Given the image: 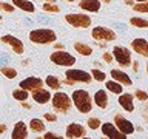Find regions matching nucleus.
I'll return each instance as SVG.
<instances>
[{
    "mask_svg": "<svg viewBox=\"0 0 148 139\" xmlns=\"http://www.w3.org/2000/svg\"><path fill=\"white\" fill-rule=\"evenodd\" d=\"M29 40L32 43L48 45V43H54L57 40V34L49 28H37V30H32L29 32Z\"/></svg>",
    "mask_w": 148,
    "mask_h": 139,
    "instance_id": "obj_1",
    "label": "nucleus"
},
{
    "mask_svg": "<svg viewBox=\"0 0 148 139\" xmlns=\"http://www.w3.org/2000/svg\"><path fill=\"white\" fill-rule=\"evenodd\" d=\"M71 100L74 102L76 108L80 111V113H90L91 108H92L91 97H90V94H88V91H85V90H76V91H73Z\"/></svg>",
    "mask_w": 148,
    "mask_h": 139,
    "instance_id": "obj_2",
    "label": "nucleus"
},
{
    "mask_svg": "<svg viewBox=\"0 0 148 139\" xmlns=\"http://www.w3.org/2000/svg\"><path fill=\"white\" fill-rule=\"evenodd\" d=\"M51 104H53V108L56 113H60V114H65V113H68L69 108H71V105H73V100H71V97H69L66 93H56V94L51 97Z\"/></svg>",
    "mask_w": 148,
    "mask_h": 139,
    "instance_id": "obj_3",
    "label": "nucleus"
},
{
    "mask_svg": "<svg viewBox=\"0 0 148 139\" xmlns=\"http://www.w3.org/2000/svg\"><path fill=\"white\" fill-rule=\"evenodd\" d=\"M49 60L54 65H59V67H73L76 63V57L73 54L66 53V51H54L49 56Z\"/></svg>",
    "mask_w": 148,
    "mask_h": 139,
    "instance_id": "obj_4",
    "label": "nucleus"
},
{
    "mask_svg": "<svg viewBox=\"0 0 148 139\" xmlns=\"http://www.w3.org/2000/svg\"><path fill=\"white\" fill-rule=\"evenodd\" d=\"M65 20L74 28H88L91 25V17L86 14H66Z\"/></svg>",
    "mask_w": 148,
    "mask_h": 139,
    "instance_id": "obj_5",
    "label": "nucleus"
},
{
    "mask_svg": "<svg viewBox=\"0 0 148 139\" xmlns=\"http://www.w3.org/2000/svg\"><path fill=\"white\" fill-rule=\"evenodd\" d=\"M65 76H66L68 81L71 82H82V83H90L92 81L91 74L83 71V70H66V73H65Z\"/></svg>",
    "mask_w": 148,
    "mask_h": 139,
    "instance_id": "obj_6",
    "label": "nucleus"
},
{
    "mask_svg": "<svg viewBox=\"0 0 148 139\" xmlns=\"http://www.w3.org/2000/svg\"><path fill=\"white\" fill-rule=\"evenodd\" d=\"M113 57L117 60V63L122 65V67H128V65L131 63V54H130V51L127 48H123V46H114Z\"/></svg>",
    "mask_w": 148,
    "mask_h": 139,
    "instance_id": "obj_7",
    "label": "nucleus"
},
{
    "mask_svg": "<svg viewBox=\"0 0 148 139\" xmlns=\"http://www.w3.org/2000/svg\"><path fill=\"white\" fill-rule=\"evenodd\" d=\"M91 36L94 40H114L116 39V34L114 31H111L110 28H105V26H97V28H92L91 31Z\"/></svg>",
    "mask_w": 148,
    "mask_h": 139,
    "instance_id": "obj_8",
    "label": "nucleus"
},
{
    "mask_svg": "<svg viewBox=\"0 0 148 139\" xmlns=\"http://www.w3.org/2000/svg\"><path fill=\"white\" fill-rule=\"evenodd\" d=\"M3 42V43H6L9 45L12 48V51L16 54H22V53H25V45H23V42L20 39H17V37H14L11 34H5L2 36V39H0Z\"/></svg>",
    "mask_w": 148,
    "mask_h": 139,
    "instance_id": "obj_9",
    "label": "nucleus"
},
{
    "mask_svg": "<svg viewBox=\"0 0 148 139\" xmlns=\"http://www.w3.org/2000/svg\"><path fill=\"white\" fill-rule=\"evenodd\" d=\"M114 125L117 127V130H119L120 133L125 134V136H127V134L134 133V125L130 122L128 119H125L122 114H116V118H114Z\"/></svg>",
    "mask_w": 148,
    "mask_h": 139,
    "instance_id": "obj_10",
    "label": "nucleus"
},
{
    "mask_svg": "<svg viewBox=\"0 0 148 139\" xmlns=\"http://www.w3.org/2000/svg\"><path fill=\"white\" fill-rule=\"evenodd\" d=\"M42 85H43V81H42V79L31 76V77L23 79L18 87L25 91H37V90H42Z\"/></svg>",
    "mask_w": 148,
    "mask_h": 139,
    "instance_id": "obj_11",
    "label": "nucleus"
},
{
    "mask_svg": "<svg viewBox=\"0 0 148 139\" xmlns=\"http://www.w3.org/2000/svg\"><path fill=\"white\" fill-rule=\"evenodd\" d=\"M100 128H102V133H103L105 136H108L110 139H127V136H125L123 133H120L119 130H117V127L113 125L111 122L102 124Z\"/></svg>",
    "mask_w": 148,
    "mask_h": 139,
    "instance_id": "obj_12",
    "label": "nucleus"
},
{
    "mask_svg": "<svg viewBox=\"0 0 148 139\" xmlns=\"http://www.w3.org/2000/svg\"><path fill=\"white\" fill-rule=\"evenodd\" d=\"M83 136H85V127H82L80 124H69L66 127V138L77 139Z\"/></svg>",
    "mask_w": 148,
    "mask_h": 139,
    "instance_id": "obj_13",
    "label": "nucleus"
},
{
    "mask_svg": "<svg viewBox=\"0 0 148 139\" xmlns=\"http://www.w3.org/2000/svg\"><path fill=\"white\" fill-rule=\"evenodd\" d=\"M131 48L143 57H148V42L145 39H134L131 42Z\"/></svg>",
    "mask_w": 148,
    "mask_h": 139,
    "instance_id": "obj_14",
    "label": "nucleus"
},
{
    "mask_svg": "<svg viewBox=\"0 0 148 139\" xmlns=\"http://www.w3.org/2000/svg\"><path fill=\"white\" fill-rule=\"evenodd\" d=\"M28 138V127L25 125V122H17L12 128V134L11 139H26Z\"/></svg>",
    "mask_w": 148,
    "mask_h": 139,
    "instance_id": "obj_15",
    "label": "nucleus"
},
{
    "mask_svg": "<svg viewBox=\"0 0 148 139\" xmlns=\"http://www.w3.org/2000/svg\"><path fill=\"white\" fill-rule=\"evenodd\" d=\"M79 6L85 11H90V12H97L100 9V2L99 0H80L79 2Z\"/></svg>",
    "mask_w": 148,
    "mask_h": 139,
    "instance_id": "obj_16",
    "label": "nucleus"
},
{
    "mask_svg": "<svg viewBox=\"0 0 148 139\" xmlns=\"http://www.w3.org/2000/svg\"><path fill=\"white\" fill-rule=\"evenodd\" d=\"M32 99H34L37 104H46L49 102L51 99V93L48 90H37V91H32Z\"/></svg>",
    "mask_w": 148,
    "mask_h": 139,
    "instance_id": "obj_17",
    "label": "nucleus"
},
{
    "mask_svg": "<svg viewBox=\"0 0 148 139\" xmlns=\"http://www.w3.org/2000/svg\"><path fill=\"white\" fill-rule=\"evenodd\" d=\"M111 77H114L116 82L123 83V85H131V79H130L128 74H125L120 70H111Z\"/></svg>",
    "mask_w": 148,
    "mask_h": 139,
    "instance_id": "obj_18",
    "label": "nucleus"
},
{
    "mask_svg": "<svg viewBox=\"0 0 148 139\" xmlns=\"http://www.w3.org/2000/svg\"><path fill=\"white\" fill-rule=\"evenodd\" d=\"M12 6L20 8L22 11H25V12H34L36 11L34 3L29 2V0H12Z\"/></svg>",
    "mask_w": 148,
    "mask_h": 139,
    "instance_id": "obj_19",
    "label": "nucleus"
},
{
    "mask_svg": "<svg viewBox=\"0 0 148 139\" xmlns=\"http://www.w3.org/2000/svg\"><path fill=\"white\" fill-rule=\"evenodd\" d=\"M119 105L127 111H133L134 110V104H133V96L131 94H120L119 97Z\"/></svg>",
    "mask_w": 148,
    "mask_h": 139,
    "instance_id": "obj_20",
    "label": "nucleus"
},
{
    "mask_svg": "<svg viewBox=\"0 0 148 139\" xmlns=\"http://www.w3.org/2000/svg\"><path fill=\"white\" fill-rule=\"evenodd\" d=\"M94 102L97 107H100V108H106V104H108V97H106V93L103 90H99L96 91L94 94Z\"/></svg>",
    "mask_w": 148,
    "mask_h": 139,
    "instance_id": "obj_21",
    "label": "nucleus"
},
{
    "mask_svg": "<svg viewBox=\"0 0 148 139\" xmlns=\"http://www.w3.org/2000/svg\"><path fill=\"white\" fill-rule=\"evenodd\" d=\"M74 50H76L79 54H82V56H91V53H92L91 46L83 43V42H74Z\"/></svg>",
    "mask_w": 148,
    "mask_h": 139,
    "instance_id": "obj_22",
    "label": "nucleus"
},
{
    "mask_svg": "<svg viewBox=\"0 0 148 139\" xmlns=\"http://www.w3.org/2000/svg\"><path fill=\"white\" fill-rule=\"evenodd\" d=\"M45 82H46V85H48L51 90H59L60 85H62V82H60V79L57 76H48L45 79Z\"/></svg>",
    "mask_w": 148,
    "mask_h": 139,
    "instance_id": "obj_23",
    "label": "nucleus"
},
{
    "mask_svg": "<svg viewBox=\"0 0 148 139\" xmlns=\"http://www.w3.org/2000/svg\"><path fill=\"white\" fill-rule=\"evenodd\" d=\"M29 128L36 133H42V131H45V124H43V120H40V119H31Z\"/></svg>",
    "mask_w": 148,
    "mask_h": 139,
    "instance_id": "obj_24",
    "label": "nucleus"
},
{
    "mask_svg": "<svg viewBox=\"0 0 148 139\" xmlns=\"http://www.w3.org/2000/svg\"><path fill=\"white\" fill-rule=\"evenodd\" d=\"M106 90H110L114 94H120L122 93V85L116 81H110V82H106Z\"/></svg>",
    "mask_w": 148,
    "mask_h": 139,
    "instance_id": "obj_25",
    "label": "nucleus"
},
{
    "mask_svg": "<svg viewBox=\"0 0 148 139\" xmlns=\"http://www.w3.org/2000/svg\"><path fill=\"white\" fill-rule=\"evenodd\" d=\"M0 71H2V74L5 77H8V79H14L17 76V71L14 68H11V67H2V68H0Z\"/></svg>",
    "mask_w": 148,
    "mask_h": 139,
    "instance_id": "obj_26",
    "label": "nucleus"
},
{
    "mask_svg": "<svg viewBox=\"0 0 148 139\" xmlns=\"http://www.w3.org/2000/svg\"><path fill=\"white\" fill-rule=\"evenodd\" d=\"M12 96H14V99H17V100H20V102H25L28 99V91L22 90V88H20V90H14Z\"/></svg>",
    "mask_w": 148,
    "mask_h": 139,
    "instance_id": "obj_27",
    "label": "nucleus"
},
{
    "mask_svg": "<svg viewBox=\"0 0 148 139\" xmlns=\"http://www.w3.org/2000/svg\"><path fill=\"white\" fill-rule=\"evenodd\" d=\"M130 22H131V25L137 26V28H147L148 26V20H145L142 17H133Z\"/></svg>",
    "mask_w": 148,
    "mask_h": 139,
    "instance_id": "obj_28",
    "label": "nucleus"
},
{
    "mask_svg": "<svg viewBox=\"0 0 148 139\" xmlns=\"http://www.w3.org/2000/svg\"><path fill=\"white\" fill-rule=\"evenodd\" d=\"M100 125H102V122H100L99 118H90L88 119V127H90L91 130H97Z\"/></svg>",
    "mask_w": 148,
    "mask_h": 139,
    "instance_id": "obj_29",
    "label": "nucleus"
},
{
    "mask_svg": "<svg viewBox=\"0 0 148 139\" xmlns=\"http://www.w3.org/2000/svg\"><path fill=\"white\" fill-rule=\"evenodd\" d=\"M43 11H46V12H59L60 8L56 3H43Z\"/></svg>",
    "mask_w": 148,
    "mask_h": 139,
    "instance_id": "obj_30",
    "label": "nucleus"
},
{
    "mask_svg": "<svg viewBox=\"0 0 148 139\" xmlns=\"http://www.w3.org/2000/svg\"><path fill=\"white\" fill-rule=\"evenodd\" d=\"M134 11L137 12H148V2H142V3H136L133 5Z\"/></svg>",
    "mask_w": 148,
    "mask_h": 139,
    "instance_id": "obj_31",
    "label": "nucleus"
},
{
    "mask_svg": "<svg viewBox=\"0 0 148 139\" xmlns=\"http://www.w3.org/2000/svg\"><path fill=\"white\" fill-rule=\"evenodd\" d=\"M91 76L94 77L96 81H99V82H103L105 77H106L105 73H103V71H99V70H92V71H91Z\"/></svg>",
    "mask_w": 148,
    "mask_h": 139,
    "instance_id": "obj_32",
    "label": "nucleus"
},
{
    "mask_svg": "<svg viewBox=\"0 0 148 139\" xmlns=\"http://www.w3.org/2000/svg\"><path fill=\"white\" fill-rule=\"evenodd\" d=\"M0 9H3V11H6V12H12V11H14V6H12L11 3L0 2Z\"/></svg>",
    "mask_w": 148,
    "mask_h": 139,
    "instance_id": "obj_33",
    "label": "nucleus"
},
{
    "mask_svg": "<svg viewBox=\"0 0 148 139\" xmlns=\"http://www.w3.org/2000/svg\"><path fill=\"white\" fill-rule=\"evenodd\" d=\"M136 97H137V99L139 100H147L148 99V94H147V93L145 91H142V90H136Z\"/></svg>",
    "mask_w": 148,
    "mask_h": 139,
    "instance_id": "obj_34",
    "label": "nucleus"
},
{
    "mask_svg": "<svg viewBox=\"0 0 148 139\" xmlns=\"http://www.w3.org/2000/svg\"><path fill=\"white\" fill-rule=\"evenodd\" d=\"M43 139H63V138H62V136H59V134H56V133L48 131V133H45Z\"/></svg>",
    "mask_w": 148,
    "mask_h": 139,
    "instance_id": "obj_35",
    "label": "nucleus"
},
{
    "mask_svg": "<svg viewBox=\"0 0 148 139\" xmlns=\"http://www.w3.org/2000/svg\"><path fill=\"white\" fill-rule=\"evenodd\" d=\"M43 118H45L46 120H48V122H56V120H57V116L53 114V113H46V114L43 116Z\"/></svg>",
    "mask_w": 148,
    "mask_h": 139,
    "instance_id": "obj_36",
    "label": "nucleus"
},
{
    "mask_svg": "<svg viewBox=\"0 0 148 139\" xmlns=\"http://www.w3.org/2000/svg\"><path fill=\"white\" fill-rule=\"evenodd\" d=\"M103 60L106 63H111V60H113V56H111L110 53H103Z\"/></svg>",
    "mask_w": 148,
    "mask_h": 139,
    "instance_id": "obj_37",
    "label": "nucleus"
},
{
    "mask_svg": "<svg viewBox=\"0 0 148 139\" xmlns=\"http://www.w3.org/2000/svg\"><path fill=\"white\" fill-rule=\"evenodd\" d=\"M54 48H56V51H65V46L62 43H54Z\"/></svg>",
    "mask_w": 148,
    "mask_h": 139,
    "instance_id": "obj_38",
    "label": "nucleus"
},
{
    "mask_svg": "<svg viewBox=\"0 0 148 139\" xmlns=\"http://www.w3.org/2000/svg\"><path fill=\"white\" fill-rule=\"evenodd\" d=\"M6 131V125L5 124H0V133H5Z\"/></svg>",
    "mask_w": 148,
    "mask_h": 139,
    "instance_id": "obj_39",
    "label": "nucleus"
},
{
    "mask_svg": "<svg viewBox=\"0 0 148 139\" xmlns=\"http://www.w3.org/2000/svg\"><path fill=\"white\" fill-rule=\"evenodd\" d=\"M133 70L134 71H139V62H133Z\"/></svg>",
    "mask_w": 148,
    "mask_h": 139,
    "instance_id": "obj_40",
    "label": "nucleus"
},
{
    "mask_svg": "<svg viewBox=\"0 0 148 139\" xmlns=\"http://www.w3.org/2000/svg\"><path fill=\"white\" fill-rule=\"evenodd\" d=\"M22 107H23V108H31V107L28 105V104H25V102H22Z\"/></svg>",
    "mask_w": 148,
    "mask_h": 139,
    "instance_id": "obj_41",
    "label": "nucleus"
},
{
    "mask_svg": "<svg viewBox=\"0 0 148 139\" xmlns=\"http://www.w3.org/2000/svg\"><path fill=\"white\" fill-rule=\"evenodd\" d=\"M125 3H127V5H131V6L134 5V2H133V0H127V2H125Z\"/></svg>",
    "mask_w": 148,
    "mask_h": 139,
    "instance_id": "obj_42",
    "label": "nucleus"
},
{
    "mask_svg": "<svg viewBox=\"0 0 148 139\" xmlns=\"http://www.w3.org/2000/svg\"><path fill=\"white\" fill-rule=\"evenodd\" d=\"M45 3H56V0H43Z\"/></svg>",
    "mask_w": 148,
    "mask_h": 139,
    "instance_id": "obj_43",
    "label": "nucleus"
},
{
    "mask_svg": "<svg viewBox=\"0 0 148 139\" xmlns=\"http://www.w3.org/2000/svg\"><path fill=\"white\" fill-rule=\"evenodd\" d=\"M136 2H139V3H142V2H148V0H136Z\"/></svg>",
    "mask_w": 148,
    "mask_h": 139,
    "instance_id": "obj_44",
    "label": "nucleus"
},
{
    "mask_svg": "<svg viewBox=\"0 0 148 139\" xmlns=\"http://www.w3.org/2000/svg\"><path fill=\"white\" fill-rule=\"evenodd\" d=\"M103 2H105V3H110V2H111V0H103Z\"/></svg>",
    "mask_w": 148,
    "mask_h": 139,
    "instance_id": "obj_45",
    "label": "nucleus"
},
{
    "mask_svg": "<svg viewBox=\"0 0 148 139\" xmlns=\"http://www.w3.org/2000/svg\"><path fill=\"white\" fill-rule=\"evenodd\" d=\"M36 139H43V138H39V136H37V138H36Z\"/></svg>",
    "mask_w": 148,
    "mask_h": 139,
    "instance_id": "obj_46",
    "label": "nucleus"
},
{
    "mask_svg": "<svg viewBox=\"0 0 148 139\" xmlns=\"http://www.w3.org/2000/svg\"><path fill=\"white\" fill-rule=\"evenodd\" d=\"M147 74H148V65H147Z\"/></svg>",
    "mask_w": 148,
    "mask_h": 139,
    "instance_id": "obj_47",
    "label": "nucleus"
},
{
    "mask_svg": "<svg viewBox=\"0 0 148 139\" xmlns=\"http://www.w3.org/2000/svg\"><path fill=\"white\" fill-rule=\"evenodd\" d=\"M66 2H74V0H66Z\"/></svg>",
    "mask_w": 148,
    "mask_h": 139,
    "instance_id": "obj_48",
    "label": "nucleus"
},
{
    "mask_svg": "<svg viewBox=\"0 0 148 139\" xmlns=\"http://www.w3.org/2000/svg\"><path fill=\"white\" fill-rule=\"evenodd\" d=\"M82 139H90V138H82Z\"/></svg>",
    "mask_w": 148,
    "mask_h": 139,
    "instance_id": "obj_49",
    "label": "nucleus"
},
{
    "mask_svg": "<svg viewBox=\"0 0 148 139\" xmlns=\"http://www.w3.org/2000/svg\"><path fill=\"white\" fill-rule=\"evenodd\" d=\"M0 22H2V16H0Z\"/></svg>",
    "mask_w": 148,
    "mask_h": 139,
    "instance_id": "obj_50",
    "label": "nucleus"
},
{
    "mask_svg": "<svg viewBox=\"0 0 148 139\" xmlns=\"http://www.w3.org/2000/svg\"><path fill=\"white\" fill-rule=\"evenodd\" d=\"M29 2H32V0H29Z\"/></svg>",
    "mask_w": 148,
    "mask_h": 139,
    "instance_id": "obj_51",
    "label": "nucleus"
},
{
    "mask_svg": "<svg viewBox=\"0 0 148 139\" xmlns=\"http://www.w3.org/2000/svg\"><path fill=\"white\" fill-rule=\"evenodd\" d=\"M103 139H105V138H103Z\"/></svg>",
    "mask_w": 148,
    "mask_h": 139,
    "instance_id": "obj_52",
    "label": "nucleus"
}]
</instances>
